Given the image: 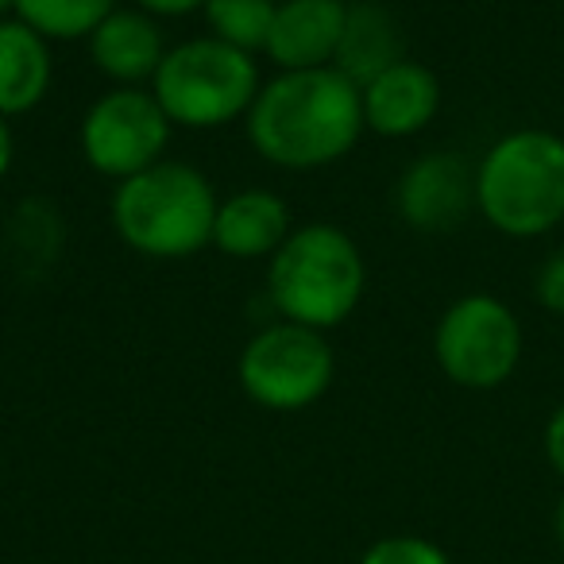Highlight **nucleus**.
Returning <instances> with one entry per match:
<instances>
[{
    "label": "nucleus",
    "mask_w": 564,
    "mask_h": 564,
    "mask_svg": "<svg viewBox=\"0 0 564 564\" xmlns=\"http://www.w3.org/2000/svg\"><path fill=\"white\" fill-rule=\"evenodd\" d=\"M171 117L143 86H117L101 94L82 117V155L105 178H132L163 163L171 148Z\"/></svg>",
    "instance_id": "nucleus-8"
},
{
    "label": "nucleus",
    "mask_w": 564,
    "mask_h": 564,
    "mask_svg": "<svg viewBox=\"0 0 564 564\" xmlns=\"http://www.w3.org/2000/svg\"><path fill=\"white\" fill-rule=\"evenodd\" d=\"M368 291V263L364 251L345 228L306 225L294 228L267 267V294L282 322L310 325V329H337L356 314Z\"/></svg>",
    "instance_id": "nucleus-2"
},
{
    "label": "nucleus",
    "mask_w": 564,
    "mask_h": 564,
    "mask_svg": "<svg viewBox=\"0 0 564 564\" xmlns=\"http://www.w3.org/2000/svg\"><path fill=\"white\" fill-rule=\"evenodd\" d=\"M476 209L507 236H541L564 220V140L510 132L476 166Z\"/></svg>",
    "instance_id": "nucleus-4"
},
{
    "label": "nucleus",
    "mask_w": 564,
    "mask_h": 564,
    "mask_svg": "<svg viewBox=\"0 0 564 564\" xmlns=\"http://www.w3.org/2000/svg\"><path fill=\"white\" fill-rule=\"evenodd\" d=\"M132 9L148 12L155 20H166V17H189V12H202L205 0H128Z\"/></svg>",
    "instance_id": "nucleus-20"
},
{
    "label": "nucleus",
    "mask_w": 564,
    "mask_h": 564,
    "mask_svg": "<svg viewBox=\"0 0 564 564\" xmlns=\"http://www.w3.org/2000/svg\"><path fill=\"white\" fill-rule=\"evenodd\" d=\"M556 541H561V553H564V499L556 507Z\"/></svg>",
    "instance_id": "nucleus-23"
},
{
    "label": "nucleus",
    "mask_w": 564,
    "mask_h": 564,
    "mask_svg": "<svg viewBox=\"0 0 564 564\" xmlns=\"http://www.w3.org/2000/svg\"><path fill=\"white\" fill-rule=\"evenodd\" d=\"M89 58L117 86H148L166 55L159 20L140 9H112L89 35Z\"/></svg>",
    "instance_id": "nucleus-12"
},
{
    "label": "nucleus",
    "mask_w": 564,
    "mask_h": 564,
    "mask_svg": "<svg viewBox=\"0 0 564 564\" xmlns=\"http://www.w3.org/2000/svg\"><path fill=\"white\" fill-rule=\"evenodd\" d=\"M360 97L364 124L376 135L402 140V135H417L422 128H430V120L437 117L441 82L430 66L414 63V58H399L379 78H371L360 89Z\"/></svg>",
    "instance_id": "nucleus-11"
},
{
    "label": "nucleus",
    "mask_w": 564,
    "mask_h": 564,
    "mask_svg": "<svg viewBox=\"0 0 564 564\" xmlns=\"http://www.w3.org/2000/svg\"><path fill=\"white\" fill-rule=\"evenodd\" d=\"M399 58H402V35L391 12L379 9V4H348L345 35H340V51L333 66L364 89L387 66L399 63Z\"/></svg>",
    "instance_id": "nucleus-15"
},
{
    "label": "nucleus",
    "mask_w": 564,
    "mask_h": 564,
    "mask_svg": "<svg viewBox=\"0 0 564 564\" xmlns=\"http://www.w3.org/2000/svg\"><path fill=\"white\" fill-rule=\"evenodd\" d=\"M120 0H17V20L43 35L47 43L89 40Z\"/></svg>",
    "instance_id": "nucleus-16"
},
{
    "label": "nucleus",
    "mask_w": 564,
    "mask_h": 564,
    "mask_svg": "<svg viewBox=\"0 0 564 564\" xmlns=\"http://www.w3.org/2000/svg\"><path fill=\"white\" fill-rule=\"evenodd\" d=\"M274 12H279V0H205L202 17L213 40L248 55H263Z\"/></svg>",
    "instance_id": "nucleus-17"
},
{
    "label": "nucleus",
    "mask_w": 564,
    "mask_h": 564,
    "mask_svg": "<svg viewBox=\"0 0 564 564\" xmlns=\"http://www.w3.org/2000/svg\"><path fill=\"white\" fill-rule=\"evenodd\" d=\"M259 66L256 55L236 51L213 35H197L178 47H166L151 94L163 105L174 128L205 132L243 120L259 97Z\"/></svg>",
    "instance_id": "nucleus-5"
},
{
    "label": "nucleus",
    "mask_w": 564,
    "mask_h": 564,
    "mask_svg": "<svg viewBox=\"0 0 564 564\" xmlns=\"http://www.w3.org/2000/svg\"><path fill=\"white\" fill-rule=\"evenodd\" d=\"M545 453H549V464L564 476V406L549 417V430H545Z\"/></svg>",
    "instance_id": "nucleus-21"
},
{
    "label": "nucleus",
    "mask_w": 564,
    "mask_h": 564,
    "mask_svg": "<svg viewBox=\"0 0 564 564\" xmlns=\"http://www.w3.org/2000/svg\"><path fill=\"white\" fill-rule=\"evenodd\" d=\"M248 140L259 159L282 171H317L360 143L364 97L337 66L322 70H279L259 86L248 109Z\"/></svg>",
    "instance_id": "nucleus-1"
},
{
    "label": "nucleus",
    "mask_w": 564,
    "mask_h": 564,
    "mask_svg": "<svg viewBox=\"0 0 564 564\" xmlns=\"http://www.w3.org/2000/svg\"><path fill=\"white\" fill-rule=\"evenodd\" d=\"M17 17V0H0V20Z\"/></svg>",
    "instance_id": "nucleus-24"
},
{
    "label": "nucleus",
    "mask_w": 564,
    "mask_h": 564,
    "mask_svg": "<svg viewBox=\"0 0 564 564\" xmlns=\"http://www.w3.org/2000/svg\"><path fill=\"white\" fill-rule=\"evenodd\" d=\"M240 387L256 406L294 414L322 399L337 376V352L329 337L310 325L279 322L259 329L236 364Z\"/></svg>",
    "instance_id": "nucleus-6"
},
{
    "label": "nucleus",
    "mask_w": 564,
    "mask_h": 564,
    "mask_svg": "<svg viewBox=\"0 0 564 564\" xmlns=\"http://www.w3.org/2000/svg\"><path fill=\"white\" fill-rule=\"evenodd\" d=\"M348 0H279L263 55L274 70H322L337 63Z\"/></svg>",
    "instance_id": "nucleus-9"
},
{
    "label": "nucleus",
    "mask_w": 564,
    "mask_h": 564,
    "mask_svg": "<svg viewBox=\"0 0 564 564\" xmlns=\"http://www.w3.org/2000/svg\"><path fill=\"white\" fill-rule=\"evenodd\" d=\"M476 205V171L460 155H422L399 182V213L422 232H445L460 225Z\"/></svg>",
    "instance_id": "nucleus-10"
},
{
    "label": "nucleus",
    "mask_w": 564,
    "mask_h": 564,
    "mask_svg": "<svg viewBox=\"0 0 564 564\" xmlns=\"http://www.w3.org/2000/svg\"><path fill=\"white\" fill-rule=\"evenodd\" d=\"M433 356L453 383L491 391L507 383L522 356V325L491 294H468L445 310L433 333Z\"/></svg>",
    "instance_id": "nucleus-7"
},
{
    "label": "nucleus",
    "mask_w": 564,
    "mask_h": 564,
    "mask_svg": "<svg viewBox=\"0 0 564 564\" xmlns=\"http://www.w3.org/2000/svg\"><path fill=\"white\" fill-rule=\"evenodd\" d=\"M217 205V189L197 166L163 159L117 182L112 228L148 259H189L213 243Z\"/></svg>",
    "instance_id": "nucleus-3"
},
{
    "label": "nucleus",
    "mask_w": 564,
    "mask_h": 564,
    "mask_svg": "<svg viewBox=\"0 0 564 564\" xmlns=\"http://www.w3.org/2000/svg\"><path fill=\"white\" fill-rule=\"evenodd\" d=\"M291 232V209L274 189H240L217 205L213 248L228 259H271Z\"/></svg>",
    "instance_id": "nucleus-13"
},
{
    "label": "nucleus",
    "mask_w": 564,
    "mask_h": 564,
    "mask_svg": "<svg viewBox=\"0 0 564 564\" xmlns=\"http://www.w3.org/2000/svg\"><path fill=\"white\" fill-rule=\"evenodd\" d=\"M12 163H17V135H12L9 117H4V112H0V182L9 178Z\"/></svg>",
    "instance_id": "nucleus-22"
},
{
    "label": "nucleus",
    "mask_w": 564,
    "mask_h": 564,
    "mask_svg": "<svg viewBox=\"0 0 564 564\" xmlns=\"http://www.w3.org/2000/svg\"><path fill=\"white\" fill-rule=\"evenodd\" d=\"M55 78L51 43L24 20H0V112L24 117L47 97Z\"/></svg>",
    "instance_id": "nucleus-14"
},
{
    "label": "nucleus",
    "mask_w": 564,
    "mask_h": 564,
    "mask_svg": "<svg viewBox=\"0 0 564 564\" xmlns=\"http://www.w3.org/2000/svg\"><path fill=\"white\" fill-rule=\"evenodd\" d=\"M538 299H541V306H545L549 314H561L564 317V251L549 256L545 267H541V274H538Z\"/></svg>",
    "instance_id": "nucleus-19"
},
{
    "label": "nucleus",
    "mask_w": 564,
    "mask_h": 564,
    "mask_svg": "<svg viewBox=\"0 0 564 564\" xmlns=\"http://www.w3.org/2000/svg\"><path fill=\"white\" fill-rule=\"evenodd\" d=\"M360 564H448V556L433 541L414 538V533H399V538H379L364 553Z\"/></svg>",
    "instance_id": "nucleus-18"
}]
</instances>
